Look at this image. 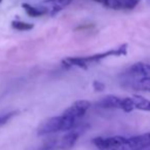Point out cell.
Segmentation results:
<instances>
[{"label": "cell", "mask_w": 150, "mask_h": 150, "mask_svg": "<svg viewBox=\"0 0 150 150\" xmlns=\"http://www.w3.org/2000/svg\"><path fill=\"white\" fill-rule=\"evenodd\" d=\"M77 122L78 120L67 117L63 114L60 116L50 117L40 123L37 129V134L39 136H44L58 133V132L72 131L76 127Z\"/></svg>", "instance_id": "1"}, {"label": "cell", "mask_w": 150, "mask_h": 150, "mask_svg": "<svg viewBox=\"0 0 150 150\" xmlns=\"http://www.w3.org/2000/svg\"><path fill=\"white\" fill-rule=\"evenodd\" d=\"M93 144L100 150H129L127 138L121 136L97 137L92 140Z\"/></svg>", "instance_id": "2"}, {"label": "cell", "mask_w": 150, "mask_h": 150, "mask_svg": "<svg viewBox=\"0 0 150 150\" xmlns=\"http://www.w3.org/2000/svg\"><path fill=\"white\" fill-rule=\"evenodd\" d=\"M127 54V44L123 43L120 46H118L117 48H112L109 50L107 52H101V54H96L93 56L88 57H82L83 61L86 63L88 66H90L91 64H95V63H99L100 61H102L103 59H106L108 57H120V56H125Z\"/></svg>", "instance_id": "3"}, {"label": "cell", "mask_w": 150, "mask_h": 150, "mask_svg": "<svg viewBox=\"0 0 150 150\" xmlns=\"http://www.w3.org/2000/svg\"><path fill=\"white\" fill-rule=\"evenodd\" d=\"M91 103L86 100H79L76 101L75 103H73L68 109L63 112V115L67 117H70L75 120H79L81 117L84 116V114L86 113V111L90 109Z\"/></svg>", "instance_id": "4"}, {"label": "cell", "mask_w": 150, "mask_h": 150, "mask_svg": "<svg viewBox=\"0 0 150 150\" xmlns=\"http://www.w3.org/2000/svg\"><path fill=\"white\" fill-rule=\"evenodd\" d=\"M71 2L72 0H43L38 4L44 11L45 15L54 16L59 11L68 6Z\"/></svg>", "instance_id": "5"}, {"label": "cell", "mask_w": 150, "mask_h": 150, "mask_svg": "<svg viewBox=\"0 0 150 150\" xmlns=\"http://www.w3.org/2000/svg\"><path fill=\"white\" fill-rule=\"evenodd\" d=\"M150 147V133L127 138L129 150H144Z\"/></svg>", "instance_id": "6"}, {"label": "cell", "mask_w": 150, "mask_h": 150, "mask_svg": "<svg viewBox=\"0 0 150 150\" xmlns=\"http://www.w3.org/2000/svg\"><path fill=\"white\" fill-rule=\"evenodd\" d=\"M79 138V133L77 131H69L60 140H58L57 149L58 150H69L75 145Z\"/></svg>", "instance_id": "7"}, {"label": "cell", "mask_w": 150, "mask_h": 150, "mask_svg": "<svg viewBox=\"0 0 150 150\" xmlns=\"http://www.w3.org/2000/svg\"><path fill=\"white\" fill-rule=\"evenodd\" d=\"M127 75L137 78L150 77V64L142 62L135 63L129 68Z\"/></svg>", "instance_id": "8"}, {"label": "cell", "mask_w": 150, "mask_h": 150, "mask_svg": "<svg viewBox=\"0 0 150 150\" xmlns=\"http://www.w3.org/2000/svg\"><path fill=\"white\" fill-rule=\"evenodd\" d=\"M96 105L100 108L104 109H121L122 98H119L114 95H108V96L102 98L100 101H98Z\"/></svg>", "instance_id": "9"}, {"label": "cell", "mask_w": 150, "mask_h": 150, "mask_svg": "<svg viewBox=\"0 0 150 150\" xmlns=\"http://www.w3.org/2000/svg\"><path fill=\"white\" fill-rule=\"evenodd\" d=\"M132 99H133L134 105H135V109L150 112V100L140 96V95H134Z\"/></svg>", "instance_id": "10"}, {"label": "cell", "mask_w": 150, "mask_h": 150, "mask_svg": "<svg viewBox=\"0 0 150 150\" xmlns=\"http://www.w3.org/2000/svg\"><path fill=\"white\" fill-rule=\"evenodd\" d=\"M22 7H23V9L26 11V13H27L29 17L38 18V17H41V16H45V13H44L43 9L40 7L39 4L31 5V4H29V3H23Z\"/></svg>", "instance_id": "11"}, {"label": "cell", "mask_w": 150, "mask_h": 150, "mask_svg": "<svg viewBox=\"0 0 150 150\" xmlns=\"http://www.w3.org/2000/svg\"><path fill=\"white\" fill-rule=\"evenodd\" d=\"M132 88L136 91L150 93V77L137 78V79L132 82Z\"/></svg>", "instance_id": "12"}, {"label": "cell", "mask_w": 150, "mask_h": 150, "mask_svg": "<svg viewBox=\"0 0 150 150\" xmlns=\"http://www.w3.org/2000/svg\"><path fill=\"white\" fill-rule=\"evenodd\" d=\"M11 27L16 30H19V31H30L34 28V25L30 23H26V22L13 21L11 22Z\"/></svg>", "instance_id": "13"}, {"label": "cell", "mask_w": 150, "mask_h": 150, "mask_svg": "<svg viewBox=\"0 0 150 150\" xmlns=\"http://www.w3.org/2000/svg\"><path fill=\"white\" fill-rule=\"evenodd\" d=\"M121 110L125 112L129 113L135 110V105H134L133 99L132 97H127V98H122V105H121Z\"/></svg>", "instance_id": "14"}, {"label": "cell", "mask_w": 150, "mask_h": 150, "mask_svg": "<svg viewBox=\"0 0 150 150\" xmlns=\"http://www.w3.org/2000/svg\"><path fill=\"white\" fill-rule=\"evenodd\" d=\"M120 1L121 8L125 9H133L138 5L140 0H119Z\"/></svg>", "instance_id": "15"}, {"label": "cell", "mask_w": 150, "mask_h": 150, "mask_svg": "<svg viewBox=\"0 0 150 150\" xmlns=\"http://www.w3.org/2000/svg\"><path fill=\"white\" fill-rule=\"evenodd\" d=\"M105 6L112 9H120V1L119 0H105Z\"/></svg>", "instance_id": "16"}, {"label": "cell", "mask_w": 150, "mask_h": 150, "mask_svg": "<svg viewBox=\"0 0 150 150\" xmlns=\"http://www.w3.org/2000/svg\"><path fill=\"white\" fill-rule=\"evenodd\" d=\"M18 112H9V113H6V114H3V115H0V125H3L7 122L11 118H13Z\"/></svg>", "instance_id": "17"}, {"label": "cell", "mask_w": 150, "mask_h": 150, "mask_svg": "<svg viewBox=\"0 0 150 150\" xmlns=\"http://www.w3.org/2000/svg\"><path fill=\"white\" fill-rule=\"evenodd\" d=\"M93 88L96 92H102V91L105 90V84L101 81H98V80H95L93 82Z\"/></svg>", "instance_id": "18"}, {"label": "cell", "mask_w": 150, "mask_h": 150, "mask_svg": "<svg viewBox=\"0 0 150 150\" xmlns=\"http://www.w3.org/2000/svg\"><path fill=\"white\" fill-rule=\"evenodd\" d=\"M94 1H96V2H98V3H102V4H105V0H94Z\"/></svg>", "instance_id": "19"}, {"label": "cell", "mask_w": 150, "mask_h": 150, "mask_svg": "<svg viewBox=\"0 0 150 150\" xmlns=\"http://www.w3.org/2000/svg\"><path fill=\"white\" fill-rule=\"evenodd\" d=\"M1 2H2V0H0V3H1Z\"/></svg>", "instance_id": "20"}]
</instances>
